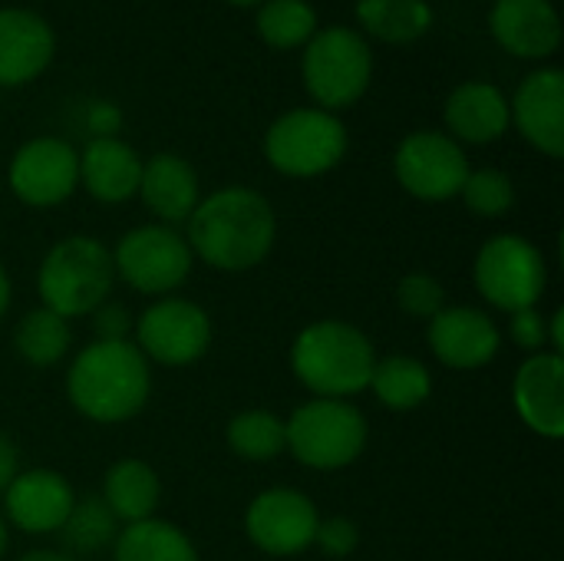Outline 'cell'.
I'll return each instance as SVG.
<instances>
[{
	"instance_id": "obj_39",
	"label": "cell",
	"mask_w": 564,
	"mask_h": 561,
	"mask_svg": "<svg viewBox=\"0 0 564 561\" xmlns=\"http://www.w3.org/2000/svg\"><path fill=\"white\" fill-rule=\"evenodd\" d=\"M7 308H10V278H7V271L0 265V317L7 314Z\"/></svg>"
},
{
	"instance_id": "obj_28",
	"label": "cell",
	"mask_w": 564,
	"mask_h": 561,
	"mask_svg": "<svg viewBox=\"0 0 564 561\" xmlns=\"http://www.w3.org/2000/svg\"><path fill=\"white\" fill-rule=\"evenodd\" d=\"M228 446L238 460L268 463L288 450L284 420L268 410H245L228 423Z\"/></svg>"
},
{
	"instance_id": "obj_3",
	"label": "cell",
	"mask_w": 564,
	"mask_h": 561,
	"mask_svg": "<svg viewBox=\"0 0 564 561\" xmlns=\"http://www.w3.org/2000/svg\"><path fill=\"white\" fill-rule=\"evenodd\" d=\"M377 350L347 321H314L291 344L294 377L321 400H344L370 387Z\"/></svg>"
},
{
	"instance_id": "obj_38",
	"label": "cell",
	"mask_w": 564,
	"mask_h": 561,
	"mask_svg": "<svg viewBox=\"0 0 564 561\" xmlns=\"http://www.w3.org/2000/svg\"><path fill=\"white\" fill-rule=\"evenodd\" d=\"M552 334H549V341H552V354H558L562 357V350H564V311L558 308L555 314H552Z\"/></svg>"
},
{
	"instance_id": "obj_40",
	"label": "cell",
	"mask_w": 564,
	"mask_h": 561,
	"mask_svg": "<svg viewBox=\"0 0 564 561\" xmlns=\"http://www.w3.org/2000/svg\"><path fill=\"white\" fill-rule=\"evenodd\" d=\"M20 561H83V559H73V555H63V552H30V555H23Z\"/></svg>"
},
{
	"instance_id": "obj_22",
	"label": "cell",
	"mask_w": 564,
	"mask_h": 561,
	"mask_svg": "<svg viewBox=\"0 0 564 561\" xmlns=\"http://www.w3.org/2000/svg\"><path fill=\"white\" fill-rule=\"evenodd\" d=\"M139 195L159 222H165V225L188 222V215L202 202L198 172L192 169L188 159H182L175 152H159L149 162H142Z\"/></svg>"
},
{
	"instance_id": "obj_17",
	"label": "cell",
	"mask_w": 564,
	"mask_h": 561,
	"mask_svg": "<svg viewBox=\"0 0 564 561\" xmlns=\"http://www.w3.org/2000/svg\"><path fill=\"white\" fill-rule=\"evenodd\" d=\"M73 503H76L73 486L53 470L17 473V479L3 493V509L10 526H17L26 536L59 532Z\"/></svg>"
},
{
	"instance_id": "obj_16",
	"label": "cell",
	"mask_w": 564,
	"mask_h": 561,
	"mask_svg": "<svg viewBox=\"0 0 564 561\" xmlns=\"http://www.w3.org/2000/svg\"><path fill=\"white\" fill-rule=\"evenodd\" d=\"M489 30L519 60H545L562 46V17L552 0H496Z\"/></svg>"
},
{
	"instance_id": "obj_32",
	"label": "cell",
	"mask_w": 564,
	"mask_h": 561,
	"mask_svg": "<svg viewBox=\"0 0 564 561\" xmlns=\"http://www.w3.org/2000/svg\"><path fill=\"white\" fill-rule=\"evenodd\" d=\"M397 304L403 314L416 317V321H433L443 308H446V291L433 274H406L397 284Z\"/></svg>"
},
{
	"instance_id": "obj_9",
	"label": "cell",
	"mask_w": 564,
	"mask_h": 561,
	"mask_svg": "<svg viewBox=\"0 0 564 561\" xmlns=\"http://www.w3.org/2000/svg\"><path fill=\"white\" fill-rule=\"evenodd\" d=\"M116 274L139 294H169L192 271L188 241L169 225H139L112 251Z\"/></svg>"
},
{
	"instance_id": "obj_11",
	"label": "cell",
	"mask_w": 564,
	"mask_h": 561,
	"mask_svg": "<svg viewBox=\"0 0 564 561\" xmlns=\"http://www.w3.org/2000/svg\"><path fill=\"white\" fill-rule=\"evenodd\" d=\"M135 347L165 367H188L212 347V321L185 298H162L135 321Z\"/></svg>"
},
{
	"instance_id": "obj_36",
	"label": "cell",
	"mask_w": 564,
	"mask_h": 561,
	"mask_svg": "<svg viewBox=\"0 0 564 561\" xmlns=\"http://www.w3.org/2000/svg\"><path fill=\"white\" fill-rule=\"evenodd\" d=\"M89 122H93V129L99 136H116V129H119V109L109 106V103H96L89 109Z\"/></svg>"
},
{
	"instance_id": "obj_12",
	"label": "cell",
	"mask_w": 564,
	"mask_h": 561,
	"mask_svg": "<svg viewBox=\"0 0 564 561\" xmlns=\"http://www.w3.org/2000/svg\"><path fill=\"white\" fill-rule=\"evenodd\" d=\"M13 195L30 208H53L79 185V155L69 142L40 136L23 142L7 169Z\"/></svg>"
},
{
	"instance_id": "obj_41",
	"label": "cell",
	"mask_w": 564,
	"mask_h": 561,
	"mask_svg": "<svg viewBox=\"0 0 564 561\" xmlns=\"http://www.w3.org/2000/svg\"><path fill=\"white\" fill-rule=\"evenodd\" d=\"M3 552H7V522L0 516V559H3Z\"/></svg>"
},
{
	"instance_id": "obj_15",
	"label": "cell",
	"mask_w": 564,
	"mask_h": 561,
	"mask_svg": "<svg viewBox=\"0 0 564 561\" xmlns=\"http://www.w3.org/2000/svg\"><path fill=\"white\" fill-rule=\"evenodd\" d=\"M426 341L440 364L453 370H479L496 360L502 334L479 308H443L426 331Z\"/></svg>"
},
{
	"instance_id": "obj_7",
	"label": "cell",
	"mask_w": 564,
	"mask_h": 561,
	"mask_svg": "<svg viewBox=\"0 0 564 561\" xmlns=\"http://www.w3.org/2000/svg\"><path fill=\"white\" fill-rule=\"evenodd\" d=\"M288 453L311 470H344L367 446V420L347 400H311L284 423Z\"/></svg>"
},
{
	"instance_id": "obj_20",
	"label": "cell",
	"mask_w": 564,
	"mask_h": 561,
	"mask_svg": "<svg viewBox=\"0 0 564 561\" xmlns=\"http://www.w3.org/2000/svg\"><path fill=\"white\" fill-rule=\"evenodd\" d=\"M446 136H453L456 142H473V145H486L506 136V129L512 126V109H509V96L486 79H469L459 83L449 99H446Z\"/></svg>"
},
{
	"instance_id": "obj_21",
	"label": "cell",
	"mask_w": 564,
	"mask_h": 561,
	"mask_svg": "<svg viewBox=\"0 0 564 561\" xmlns=\"http://www.w3.org/2000/svg\"><path fill=\"white\" fill-rule=\"evenodd\" d=\"M142 159L119 136H96L79 155V182L96 202L119 205L139 195Z\"/></svg>"
},
{
	"instance_id": "obj_30",
	"label": "cell",
	"mask_w": 564,
	"mask_h": 561,
	"mask_svg": "<svg viewBox=\"0 0 564 561\" xmlns=\"http://www.w3.org/2000/svg\"><path fill=\"white\" fill-rule=\"evenodd\" d=\"M59 536L73 559L96 555L109 542H116V516L109 513V506L99 496L76 499L66 522L59 526Z\"/></svg>"
},
{
	"instance_id": "obj_37",
	"label": "cell",
	"mask_w": 564,
	"mask_h": 561,
	"mask_svg": "<svg viewBox=\"0 0 564 561\" xmlns=\"http://www.w3.org/2000/svg\"><path fill=\"white\" fill-rule=\"evenodd\" d=\"M17 479V446L0 436V493H7V486Z\"/></svg>"
},
{
	"instance_id": "obj_10",
	"label": "cell",
	"mask_w": 564,
	"mask_h": 561,
	"mask_svg": "<svg viewBox=\"0 0 564 561\" xmlns=\"http://www.w3.org/2000/svg\"><path fill=\"white\" fill-rule=\"evenodd\" d=\"M469 159L463 145L433 129H420L406 136L393 152V175L397 182L420 202H449L463 192L469 175Z\"/></svg>"
},
{
	"instance_id": "obj_19",
	"label": "cell",
	"mask_w": 564,
	"mask_h": 561,
	"mask_svg": "<svg viewBox=\"0 0 564 561\" xmlns=\"http://www.w3.org/2000/svg\"><path fill=\"white\" fill-rule=\"evenodd\" d=\"M512 403L522 423L545 436L558 440L564 433V360L558 354H532L512 384Z\"/></svg>"
},
{
	"instance_id": "obj_42",
	"label": "cell",
	"mask_w": 564,
	"mask_h": 561,
	"mask_svg": "<svg viewBox=\"0 0 564 561\" xmlns=\"http://www.w3.org/2000/svg\"><path fill=\"white\" fill-rule=\"evenodd\" d=\"M231 7H261L264 0H228Z\"/></svg>"
},
{
	"instance_id": "obj_13",
	"label": "cell",
	"mask_w": 564,
	"mask_h": 561,
	"mask_svg": "<svg viewBox=\"0 0 564 561\" xmlns=\"http://www.w3.org/2000/svg\"><path fill=\"white\" fill-rule=\"evenodd\" d=\"M321 516L317 506L297 489H268L245 513L248 539L278 559L297 555L314 546Z\"/></svg>"
},
{
	"instance_id": "obj_35",
	"label": "cell",
	"mask_w": 564,
	"mask_h": 561,
	"mask_svg": "<svg viewBox=\"0 0 564 561\" xmlns=\"http://www.w3.org/2000/svg\"><path fill=\"white\" fill-rule=\"evenodd\" d=\"M93 314H96V337L99 341H129L132 317H129L126 308H119V304H99Z\"/></svg>"
},
{
	"instance_id": "obj_27",
	"label": "cell",
	"mask_w": 564,
	"mask_h": 561,
	"mask_svg": "<svg viewBox=\"0 0 564 561\" xmlns=\"http://www.w3.org/2000/svg\"><path fill=\"white\" fill-rule=\"evenodd\" d=\"M254 26L271 50H301L317 33V10L307 0H264Z\"/></svg>"
},
{
	"instance_id": "obj_8",
	"label": "cell",
	"mask_w": 564,
	"mask_h": 561,
	"mask_svg": "<svg viewBox=\"0 0 564 561\" xmlns=\"http://www.w3.org/2000/svg\"><path fill=\"white\" fill-rule=\"evenodd\" d=\"M479 294L499 308V311H525L539 308L545 284H549V268L545 255L522 235H496L489 238L473 268Z\"/></svg>"
},
{
	"instance_id": "obj_5",
	"label": "cell",
	"mask_w": 564,
	"mask_h": 561,
	"mask_svg": "<svg viewBox=\"0 0 564 561\" xmlns=\"http://www.w3.org/2000/svg\"><path fill=\"white\" fill-rule=\"evenodd\" d=\"M301 73L317 109L337 112L360 103L367 93L373 79V50L354 26H327L307 40Z\"/></svg>"
},
{
	"instance_id": "obj_23",
	"label": "cell",
	"mask_w": 564,
	"mask_h": 561,
	"mask_svg": "<svg viewBox=\"0 0 564 561\" xmlns=\"http://www.w3.org/2000/svg\"><path fill=\"white\" fill-rule=\"evenodd\" d=\"M109 513L116 516V522H142L152 519V513L159 509L162 499V483L155 476V470L142 460H119L116 466L106 470L102 479V496H99Z\"/></svg>"
},
{
	"instance_id": "obj_26",
	"label": "cell",
	"mask_w": 564,
	"mask_h": 561,
	"mask_svg": "<svg viewBox=\"0 0 564 561\" xmlns=\"http://www.w3.org/2000/svg\"><path fill=\"white\" fill-rule=\"evenodd\" d=\"M373 393L380 397L383 407L390 410H416L430 400L433 393V374L423 360L393 354L377 360L373 377H370Z\"/></svg>"
},
{
	"instance_id": "obj_34",
	"label": "cell",
	"mask_w": 564,
	"mask_h": 561,
	"mask_svg": "<svg viewBox=\"0 0 564 561\" xmlns=\"http://www.w3.org/2000/svg\"><path fill=\"white\" fill-rule=\"evenodd\" d=\"M545 317L539 308H525V311H516L512 321H509V334L516 341V347L529 350V354H542L545 341H549V331H545Z\"/></svg>"
},
{
	"instance_id": "obj_24",
	"label": "cell",
	"mask_w": 564,
	"mask_h": 561,
	"mask_svg": "<svg viewBox=\"0 0 564 561\" xmlns=\"http://www.w3.org/2000/svg\"><path fill=\"white\" fill-rule=\"evenodd\" d=\"M354 13L360 26L390 46H410L433 30L430 0H357Z\"/></svg>"
},
{
	"instance_id": "obj_1",
	"label": "cell",
	"mask_w": 564,
	"mask_h": 561,
	"mask_svg": "<svg viewBox=\"0 0 564 561\" xmlns=\"http://www.w3.org/2000/svg\"><path fill=\"white\" fill-rule=\"evenodd\" d=\"M278 238V218L271 202L245 185L212 192L188 215V248L215 271L258 268Z\"/></svg>"
},
{
	"instance_id": "obj_14",
	"label": "cell",
	"mask_w": 564,
	"mask_h": 561,
	"mask_svg": "<svg viewBox=\"0 0 564 561\" xmlns=\"http://www.w3.org/2000/svg\"><path fill=\"white\" fill-rule=\"evenodd\" d=\"M512 122L525 136L529 145H535L549 159L564 155V73L555 66L529 73L512 103Z\"/></svg>"
},
{
	"instance_id": "obj_18",
	"label": "cell",
	"mask_w": 564,
	"mask_h": 561,
	"mask_svg": "<svg viewBox=\"0 0 564 561\" xmlns=\"http://www.w3.org/2000/svg\"><path fill=\"white\" fill-rule=\"evenodd\" d=\"M56 53L53 26L26 7H0V86L36 79Z\"/></svg>"
},
{
	"instance_id": "obj_4",
	"label": "cell",
	"mask_w": 564,
	"mask_h": 561,
	"mask_svg": "<svg viewBox=\"0 0 564 561\" xmlns=\"http://www.w3.org/2000/svg\"><path fill=\"white\" fill-rule=\"evenodd\" d=\"M116 281L112 251L89 235H69L56 241L36 274V291L43 308L59 314L63 321L93 314L106 304Z\"/></svg>"
},
{
	"instance_id": "obj_31",
	"label": "cell",
	"mask_w": 564,
	"mask_h": 561,
	"mask_svg": "<svg viewBox=\"0 0 564 561\" xmlns=\"http://www.w3.org/2000/svg\"><path fill=\"white\" fill-rule=\"evenodd\" d=\"M463 202L479 218H502L516 205V185L502 169H476L463 182Z\"/></svg>"
},
{
	"instance_id": "obj_33",
	"label": "cell",
	"mask_w": 564,
	"mask_h": 561,
	"mask_svg": "<svg viewBox=\"0 0 564 561\" xmlns=\"http://www.w3.org/2000/svg\"><path fill=\"white\" fill-rule=\"evenodd\" d=\"M314 546H321L330 559H347L360 546V529L350 519L334 516V519H327V522L317 526Z\"/></svg>"
},
{
	"instance_id": "obj_25",
	"label": "cell",
	"mask_w": 564,
	"mask_h": 561,
	"mask_svg": "<svg viewBox=\"0 0 564 561\" xmlns=\"http://www.w3.org/2000/svg\"><path fill=\"white\" fill-rule=\"evenodd\" d=\"M116 561H198V552L178 526L142 519L116 536Z\"/></svg>"
},
{
	"instance_id": "obj_2",
	"label": "cell",
	"mask_w": 564,
	"mask_h": 561,
	"mask_svg": "<svg viewBox=\"0 0 564 561\" xmlns=\"http://www.w3.org/2000/svg\"><path fill=\"white\" fill-rule=\"evenodd\" d=\"M152 374L142 350L129 341H93L66 374L69 403L93 423H126L145 403Z\"/></svg>"
},
{
	"instance_id": "obj_6",
	"label": "cell",
	"mask_w": 564,
	"mask_h": 561,
	"mask_svg": "<svg viewBox=\"0 0 564 561\" xmlns=\"http://www.w3.org/2000/svg\"><path fill=\"white\" fill-rule=\"evenodd\" d=\"M347 126L337 112L304 106L278 116L264 132V159L288 179H314L340 165L347 155Z\"/></svg>"
},
{
	"instance_id": "obj_29",
	"label": "cell",
	"mask_w": 564,
	"mask_h": 561,
	"mask_svg": "<svg viewBox=\"0 0 564 561\" xmlns=\"http://www.w3.org/2000/svg\"><path fill=\"white\" fill-rule=\"evenodd\" d=\"M13 344L30 367H53L69 350V324L59 314L36 308L17 324Z\"/></svg>"
}]
</instances>
